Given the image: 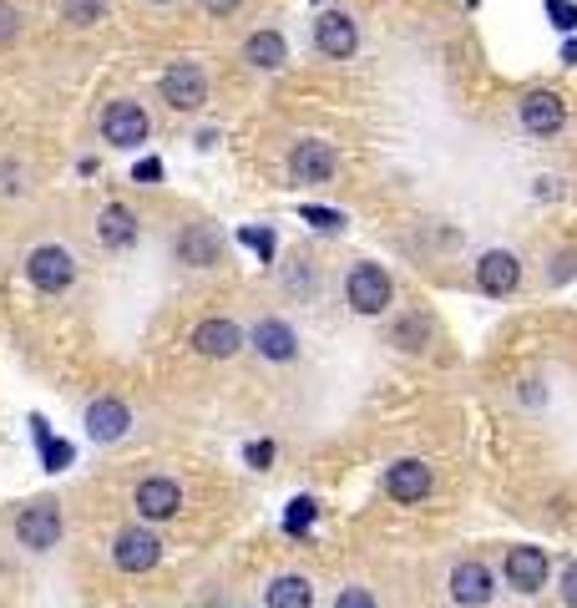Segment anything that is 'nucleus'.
I'll return each mask as SVG.
<instances>
[{"instance_id":"nucleus-1","label":"nucleus","mask_w":577,"mask_h":608,"mask_svg":"<svg viewBox=\"0 0 577 608\" xmlns=\"http://www.w3.org/2000/svg\"><path fill=\"white\" fill-rule=\"evenodd\" d=\"M345 304H350L355 315H365V320L385 315L390 304H395V284H390V269H385V264H375V259H360V264H350V269H345Z\"/></svg>"},{"instance_id":"nucleus-2","label":"nucleus","mask_w":577,"mask_h":608,"mask_svg":"<svg viewBox=\"0 0 577 608\" xmlns=\"http://www.w3.org/2000/svg\"><path fill=\"white\" fill-rule=\"evenodd\" d=\"M76 274L81 269H76V254L66 244H36L26 254V284L36 294H66L76 284Z\"/></svg>"},{"instance_id":"nucleus-3","label":"nucleus","mask_w":577,"mask_h":608,"mask_svg":"<svg viewBox=\"0 0 577 608\" xmlns=\"http://www.w3.org/2000/svg\"><path fill=\"white\" fill-rule=\"evenodd\" d=\"M61 532H66V522H61V507L51 497H36V502H26L16 512V543L26 553H56Z\"/></svg>"},{"instance_id":"nucleus-4","label":"nucleus","mask_w":577,"mask_h":608,"mask_svg":"<svg viewBox=\"0 0 577 608\" xmlns=\"http://www.w3.org/2000/svg\"><path fill=\"white\" fill-rule=\"evenodd\" d=\"M289 183L294 188H319V183H329L340 173V152H335V142H324V137H299L294 147H289Z\"/></svg>"},{"instance_id":"nucleus-5","label":"nucleus","mask_w":577,"mask_h":608,"mask_svg":"<svg viewBox=\"0 0 577 608\" xmlns=\"http://www.w3.org/2000/svg\"><path fill=\"white\" fill-rule=\"evenodd\" d=\"M157 97L168 102L173 112H203V102H208V71H203V61H173L168 71L157 76Z\"/></svg>"},{"instance_id":"nucleus-6","label":"nucleus","mask_w":577,"mask_h":608,"mask_svg":"<svg viewBox=\"0 0 577 608\" xmlns=\"http://www.w3.org/2000/svg\"><path fill=\"white\" fill-rule=\"evenodd\" d=\"M147 137H152V117H147L142 102H132V97H112V102L102 107V142H107V147L132 152V147H142Z\"/></svg>"},{"instance_id":"nucleus-7","label":"nucleus","mask_w":577,"mask_h":608,"mask_svg":"<svg viewBox=\"0 0 577 608\" xmlns=\"http://www.w3.org/2000/svg\"><path fill=\"white\" fill-rule=\"evenodd\" d=\"M471 284L476 294L486 299H512L522 289V259L512 249H486L476 264H471Z\"/></svg>"},{"instance_id":"nucleus-8","label":"nucleus","mask_w":577,"mask_h":608,"mask_svg":"<svg viewBox=\"0 0 577 608\" xmlns=\"http://www.w3.org/2000/svg\"><path fill=\"white\" fill-rule=\"evenodd\" d=\"M502 578H507L512 593L537 598V593L547 588V578H552V558H547V548H537V543H517V548H507V558H502Z\"/></svg>"},{"instance_id":"nucleus-9","label":"nucleus","mask_w":577,"mask_h":608,"mask_svg":"<svg viewBox=\"0 0 577 608\" xmlns=\"http://www.w3.org/2000/svg\"><path fill=\"white\" fill-rule=\"evenodd\" d=\"M188 345H193V355H203V360H233V355L249 350V330H243L238 320H228V315H208V320L193 325Z\"/></svg>"},{"instance_id":"nucleus-10","label":"nucleus","mask_w":577,"mask_h":608,"mask_svg":"<svg viewBox=\"0 0 577 608\" xmlns=\"http://www.w3.org/2000/svg\"><path fill=\"white\" fill-rule=\"evenodd\" d=\"M380 487H385V497H390V502L416 507V502H426V497H431L436 472H431V462H421V456H400V462H390V467H385Z\"/></svg>"},{"instance_id":"nucleus-11","label":"nucleus","mask_w":577,"mask_h":608,"mask_svg":"<svg viewBox=\"0 0 577 608\" xmlns=\"http://www.w3.org/2000/svg\"><path fill=\"white\" fill-rule=\"evenodd\" d=\"M517 122H522L527 137H557V132L567 127V102H562V92H552V87H532V92H522V102H517Z\"/></svg>"},{"instance_id":"nucleus-12","label":"nucleus","mask_w":577,"mask_h":608,"mask_svg":"<svg viewBox=\"0 0 577 608\" xmlns=\"http://www.w3.org/2000/svg\"><path fill=\"white\" fill-rule=\"evenodd\" d=\"M112 563L117 573H152L162 563V543H157V532L147 522H132L122 527L117 538H112Z\"/></svg>"},{"instance_id":"nucleus-13","label":"nucleus","mask_w":577,"mask_h":608,"mask_svg":"<svg viewBox=\"0 0 577 608\" xmlns=\"http://www.w3.org/2000/svg\"><path fill=\"white\" fill-rule=\"evenodd\" d=\"M314 51L329 61H355L360 51V21L350 11H319L314 16Z\"/></svg>"},{"instance_id":"nucleus-14","label":"nucleus","mask_w":577,"mask_h":608,"mask_svg":"<svg viewBox=\"0 0 577 608\" xmlns=\"http://www.w3.org/2000/svg\"><path fill=\"white\" fill-rule=\"evenodd\" d=\"M249 350L264 360V365H294L299 360V335L289 320L269 315V320H254L249 325Z\"/></svg>"},{"instance_id":"nucleus-15","label":"nucleus","mask_w":577,"mask_h":608,"mask_svg":"<svg viewBox=\"0 0 577 608\" xmlns=\"http://www.w3.org/2000/svg\"><path fill=\"white\" fill-rule=\"evenodd\" d=\"M81 426H87V436L97 446H117V441L132 436V406L122 396H97L87 406V416H81Z\"/></svg>"},{"instance_id":"nucleus-16","label":"nucleus","mask_w":577,"mask_h":608,"mask_svg":"<svg viewBox=\"0 0 577 608\" xmlns=\"http://www.w3.org/2000/svg\"><path fill=\"white\" fill-rule=\"evenodd\" d=\"M446 588H451V603L456 608H486L491 598H497V578H491V568L476 563V558L456 563L451 578H446Z\"/></svg>"},{"instance_id":"nucleus-17","label":"nucleus","mask_w":577,"mask_h":608,"mask_svg":"<svg viewBox=\"0 0 577 608\" xmlns=\"http://www.w3.org/2000/svg\"><path fill=\"white\" fill-rule=\"evenodd\" d=\"M132 507H137L142 522H168V517H178V507H183V487H178L173 477H147V482H137Z\"/></svg>"},{"instance_id":"nucleus-18","label":"nucleus","mask_w":577,"mask_h":608,"mask_svg":"<svg viewBox=\"0 0 577 608\" xmlns=\"http://www.w3.org/2000/svg\"><path fill=\"white\" fill-rule=\"evenodd\" d=\"M97 239H102L107 254H127V249L142 239V223H137V213H132L127 203H107V208L97 213Z\"/></svg>"},{"instance_id":"nucleus-19","label":"nucleus","mask_w":577,"mask_h":608,"mask_svg":"<svg viewBox=\"0 0 577 608\" xmlns=\"http://www.w3.org/2000/svg\"><path fill=\"white\" fill-rule=\"evenodd\" d=\"M173 254H178V264H193V269H213V264L223 259V239L213 234L208 223H188L183 234L173 239Z\"/></svg>"},{"instance_id":"nucleus-20","label":"nucleus","mask_w":577,"mask_h":608,"mask_svg":"<svg viewBox=\"0 0 577 608\" xmlns=\"http://www.w3.org/2000/svg\"><path fill=\"white\" fill-rule=\"evenodd\" d=\"M243 61H249L254 71H284V66H289V41H284V31H274V26L249 31V41H243Z\"/></svg>"},{"instance_id":"nucleus-21","label":"nucleus","mask_w":577,"mask_h":608,"mask_svg":"<svg viewBox=\"0 0 577 608\" xmlns=\"http://www.w3.org/2000/svg\"><path fill=\"white\" fill-rule=\"evenodd\" d=\"M431 335H436V325H431V315H421V310H405V315L390 320V345H400L405 355H421V350L431 345Z\"/></svg>"},{"instance_id":"nucleus-22","label":"nucleus","mask_w":577,"mask_h":608,"mask_svg":"<svg viewBox=\"0 0 577 608\" xmlns=\"http://www.w3.org/2000/svg\"><path fill=\"white\" fill-rule=\"evenodd\" d=\"M264 608H314V583L299 573H279L264 588Z\"/></svg>"},{"instance_id":"nucleus-23","label":"nucleus","mask_w":577,"mask_h":608,"mask_svg":"<svg viewBox=\"0 0 577 608\" xmlns=\"http://www.w3.org/2000/svg\"><path fill=\"white\" fill-rule=\"evenodd\" d=\"M31 436H36V446H41V462H46V472H66L71 467V441H56L51 436V426H46V416H31Z\"/></svg>"},{"instance_id":"nucleus-24","label":"nucleus","mask_w":577,"mask_h":608,"mask_svg":"<svg viewBox=\"0 0 577 608\" xmlns=\"http://www.w3.org/2000/svg\"><path fill=\"white\" fill-rule=\"evenodd\" d=\"M107 16V0H61V21L71 31H92Z\"/></svg>"},{"instance_id":"nucleus-25","label":"nucleus","mask_w":577,"mask_h":608,"mask_svg":"<svg viewBox=\"0 0 577 608\" xmlns=\"http://www.w3.org/2000/svg\"><path fill=\"white\" fill-rule=\"evenodd\" d=\"M238 244L254 249L259 264H274V254H279V234H274V228H259V223H243L238 228Z\"/></svg>"},{"instance_id":"nucleus-26","label":"nucleus","mask_w":577,"mask_h":608,"mask_svg":"<svg viewBox=\"0 0 577 608\" xmlns=\"http://www.w3.org/2000/svg\"><path fill=\"white\" fill-rule=\"evenodd\" d=\"M314 517H319V502L314 497H294L289 512H284V532H289V538H304V532L314 527Z\"/></svg>"},{"instance_id":"nucleus-27","label":"nucleus","mask_w":577,"mask_h":608,"mask_svg":"<svg viewBox=\"0 0 577 608\" xmlns=\"http://www.w3.org/2000/svg\"><path fill=\"white\" fill-rule=\"evenodd\" d=\"M299 218H304L309 228H319V234H340V228L350 223L340 208H324V203H304V208H299Z\"/></svg>"},{"instance_id":"nucleus-28","label":"nucleus","mask_w":577,"mask_h":608,"mask_svg":"<svg viewBox=\"0 0 577 608\" xmlns=\"http://www.w3.org/2000/svg\"><path fill=\"white\" fill-rule=\"evenodd\" d=\"M542 11H547L552 31H562V36L577 31V0H542Z\"/></svg>"},{"instance_id":"nucleus-29","label":"nucleus","mask_w":577,"mask_h":608,"mask_svg":"<svg viewBox=\"0 0 577 608\" xmlns=\"http://www.w3.org/2000/svg\"><path fill=\"white\" fill-rule=\"evenodd\" d=\"M274 456H279V446H274L269 436H259V441L243 446V462H249L254 472H269V467H274Z\"/></svg>"},{"instance_id":"nucleus-30","label":"nucleus","mask_w":577,"mask_h":608,"mask_svg":"<svg viewBox=\"0 0 577 608\" xmlns=\"http://www.w3.org/2000/svg\"><path fill=\"white\" fill-rule=\"evenodd\" d=\"M329 608H380V603H375V593H370V588L350 583V588H340V593H335V603H329Z\"/></svg>"},{"instance_id":"nucleus-31","label":"nucleus","mask_w":577,"mask_h":608,"mask_svg":"<svg viewBox=\"0 0 577 608\" xmlns=\"http://www.w3.org/2000/svg\"><path fill=\"white\" fill-rule=\"evenodd\" d=\"M557 598H562V608H577V558L562 563V573H557Z\"/></svg>"},{"instance_id":"nucleus-32","label":"nucleus","mask_w":577,"mask_h":608,"mask_svg":"<svg viewBox=\"0 0 577 608\" xmlns=\"http://www.w3.org/2000/svg\"><path fill=\"white\" fill-rule=\"evenodd\" d=\"M16 36H21V11L11 0H0V46H11Z\"/></svg>"},{"instance_id":"nucleus-33","label":"nucleus","mask_w":577,"mask_h":608,"mask_svg":"<svg viewBox=\"0 0 577 608\" xmlns=\"http://www.w3.org/2000/svg\"><path fill=\"white\" fill-rule=\"evenodd\" d=\"M198 6H203L213 21H233V16L243 11V0H198Z\"/></svg>"},{"instance_id":"nucleus-34","label":"nucleus","mask_w":577,"mask_h":608,"mask_svg":"<svg viewBox=\"0 0 577 608\" xmlns=\"http://www.w3.org/2000/svg\"><path fill=\"white\" fill-rule=\"evenodd\" d=\"M132 178H137L142 188H152V183H162V163H157V158H147V163H137V168H132Z\"/></svg>"},{"instance_id":"nucleus-35","label":"nucleus","mask_w":577,"mask_h":608,"mask_svg":"<svg viewBox=\"0 0 577 608\" xmlns=\"http://www.w3.org/2000/svg\"><path fill=\"white\" fill-rule=\"evenodd\" d=\"M562 66H577V36L562 41Z\"/></svg>"},{"instance_id":"nucleus-36","label":"nucleus","mask_w":577,"mask_h":608,"mask_svg":"<svg viewBox=\"0 0 577 608\" xmlns=\"http://www.w3.org/2000/svg\"><path fill=\"white\" fill-rule=\"evenodd\" d=\"M147 6H173V0H147Z\"/></svg>"}]
</instances>
